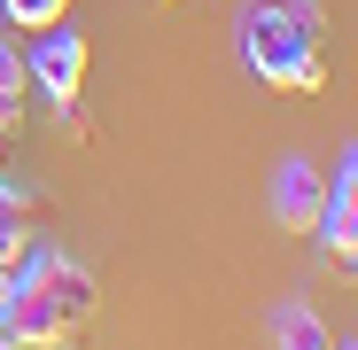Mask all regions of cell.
<instances>
[{
	"label": "cell",
	"instance_id": "1",
	"mask_svg": "<svg viewBox=\"0 0 358 350\" xmlns=\"http://www.w3.org/2000/svg\"><path fill=\"white\" fill-rule=\"evenodd\" d=\"M86 319H94V272L71 257H31L0 296V335L16 350H71Z\"/></svg>",
	"mask_w": 358,
	"mask_h": 350
},
{
	"label": "cell",
	"instance_id": "2",
	"mask_svg": "<svg viewBox=\"0 0 358 350\" xmlns=\"http://www.w3.org/2000/svg\"><path fill=\"white\" fill-rule=\"evenodd\" d=\"M234 39H242V63L265 86L320 94L327 54H320V8L312 0H250V8L234 16Z\"/></svg>",
	"mask_w": 358,
	"mask_h": 350
},
{
	"label": "cell",
	"instance_id": "3",
	"mask_svg": "<svg viewBox=\"0 0 358 350\" xmlns=\"http://www.w3.org/2000/svg\"><path fill=\"white\" fill-rule=\"evenodd\" d=\"M24 78H39V94H47L55 109H71V101L86 94V39L63 31V24H47L39 47H31V63H24Z\"/></svg>",
	"mask_w": 358,
	"mask_h": 350
},
{
	"label": "cell",
	"instance_id": "4",
	"mask_svg": "<svg viewBox=\"0 0 358 350\" xmlns=\"http://www.w3.org/2000/svg\"><path fill=\"white\" fill-rule=\"evenodd\" d=\"M320 210H327V180H320L304 156H288V163L273 171V218H280L288 233H320Z\"/></svg>",
	"mask_w": 358,
	"mask_h": 350
},
{
	"label": "cell",
	"instance_id": "5",
	"mask_svg": "<svg viewBox=\"0 0 358 350\" xmlns=\"http://www.w3.org/2000/svg\"><path fill=\"white\" fill-rule=\"evenodd\" d=\"M320 242H327V249H350V242H358V148L343 156V171L327 180V210H320Z\"/></svg>",
	"mask_w": 358,
	"mask_h": 350
},
{
	"label": "cell",
	"instance_id": "6",
	"mask_svg": "<svg viewBox=\"0 0 358 350\" xmlns=\"http://www.w3.org/2000/svg\"><path fill=\"white\" fill-rule=\"evenodd\" d=\"M273 342L280 350H335V335L304 312V304H280V319H273Z\"/></svg>",
	"mask_w": 358,
	"mask_h": 350
},
{
	"label": "cell",
	"instance_id": "7",
	"mask_svg": "<svg viewBox=\"0 0 358 350\" xmlns=\"http://www.w3.org/2000/svg\"><path fill=\"white\" fill-rule=\"evenodd\" d=\"M16 109H24V54L0 47V125H16Z\"/></svg>",
	"mask_w": 358,
	"mask_h": 350
},
{
	"label": "cell",
	"instance_id": "8",
	"mask_svg": "<svg viewBox=\"0 0 358 350\" xmlns=\"http://www.w3.org/2000/svg\"><path fill=\"white\" fill-rule=\"evenodd\" d=\"M0 8H8V24H24V31H47V24H63L71 0H0Z\"/></svg>",
	"mask_w": 358,
	"mask_h": 350
},
{
	"label": "cell",
	"instance_id": "9",
	"mask_svg": "<svg viewBox=\"0 0 358 350\" xmlns=\"http://www.w3.org/2000/svg\"><path fill=\"white\" fill-rule=\"evenodd\" d=\"M0 257H24V218H16L8 195H0Z\"/></svg>",
	"mask_w": 358,
	"mask_h": 350
},
{
	"label": "cell",
	"instance_id": "10",
	"mask_svg": "<svg viewBox=\"0 0 358 350\" xmlns=\"http://www.w3.org/2000/svg\"><path fill=\"white\" fill-rule=\"evenodd\" d=\"M335 257H343V272H350V280H358V242H350V249H335Z\"/></svg>",
	"mask_w": 358,
	"mask_h": 350
},
{
	"label": "cell",
	"instance_id": "11",
	"mask_svg": "<svg viewBox=\"0 0 358 350\" xmlns=\"http://www.w3.org/2000/svg\"><path fill=\"white\" fill-rule=\"evenodd\" d=\"M8 280H16V257H0V296H8Z\"/></svg>",
	"mask_w": 358,
	"mask_h": 350
},
{
	"label": "cell",
	"instance_id": "12",
	"mask_svg": "<svg viewBox=\"0 0 358 350\" xmlns=\"http://www.w3.org/2000/svg\"><path fill=\"white\" fill-rule=\"evenodd\" d=\"M0 350H16V342H8V335H0Z\"/></svg>",
	"mask_w": 358,
	"mask_h": 350
},
{
	"label": "cell",
	"instance_id": "13",
	"mask_svg": "<svg viewBox=\"0 0 358 350\" xmlns=\"http://www.w3.org/2000/svg\"><path fill=\"white\" fill-rule=\"evenodd\" d=\"M343 350H358V342H343Z\"/></svg>",
	"mask_w": 358,
	"mask_h": 350
}]
</instances>
